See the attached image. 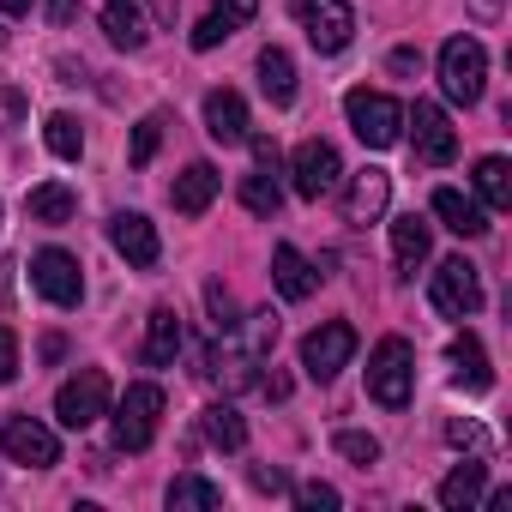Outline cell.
<instances>
[{
	"label": "cell",
	"instance_id": "1",
	"mask_svg": "<svg viewBox=\"0 0 512 512\" xmlns=\"http://www.w3.org/2000/svg\"><path fill=\"white\" fill-rule=\"evenodd\" d=\"M410 392H416V350L404 338H380L368 356V398L386 410H404Z\"/></svg>",
	"mask_w": 512,
	"mask_h": 512
},
{
	"label": "cell",
	"instance_id": "2",
	"mask_svg": "<svg viewBox=\"0 0 512 512\" xmlns=\"http://www.w3.org/2000/svg\"><path fill=\"white\" fill-rule=\"evenodd\" d=\"M482 85H488V49H482L476 37H452V43L440 49V91L470 109V103L482 97Z\"/></svg>",
	"mask_w": 512,
	"mask_h": 512
},
{
	"label": "cell",
	"instance_id": "3",
	"mask_svg": "<svg viewBox=\"0 0 512 512\" xmlns=\"http://www.w3.org/2000/svg\"><path fill=\"white\" fill-rule=\"evenodd\" d=\"M344 115H350V127H356V139L362 145H374V151H386V145H398L404 139V109L386 97V91H350L344 97Z\"/></svg>",
	"mask_w": 512,
	"mask_h": 512
},
{
	"label": "cell",
	"instance_id": "4",
	"mask_svg": "<svg viewBox=\"0 0 512 512\" xmlns=\"http://www.w3.org/2000/svg\"><path fill=\"white\" fill-rule=\"evenodd\" d=\"M157 422H163V392H157L151 380L127 386L121 404H115V446H121V452H145V446L157 440Z\"/></svg>",
	"mask_w": 512,
	"mask_h": 512
},
{
	"label": "cell",
	"instance_id": "5",
	"mask_svg": "<svg viewBox=\"0 0 512 512\" xmlns=\"http://www.w3.org/2000/svg\"><path fill=\"white\" fill-rule=\"evenodd\" d=\"M290 19L308 31V43H314L320 55H338V49H350V37H356V13L344 7V0H290Z\"/></svg>",
	"mask_w": 512,
	"mask_h": 512
},
{
	"label": "cell",
	"instance_id": "6",
	"mask_svg": "<svg viewBox=\"0 0 512 512\" xmlns=\"http://www.w3.org/2000/svg\"><path fill=\"white\" fill-rule=\"evenodd\" d=\"M109 398H115V392H109V374H103V368H79V374L55 392V416H61V428L79 434V428H91L97 416H109Z\"/></svg>",
	"mask_w": 512,
	"mask_h": 512
},
{
	"label": "cell",
	"instance_id": "7",
	"mask_svg": "<svg viewBox=\"0 0 512 512\" xmlns=\"http://www.w3.org/2000/svg\"><path fill=\"white\" fill-rule=\"evenodd\" d=\"M350 356H356V326L350 320H326V326H314L308 338H302V368H308V380H338V368H350Z\"/></svg>",
	"mask_w": 512,
	"mask_h": 512
},
{
	"label": "cell",
	"instance_id": "8",
	"mask_svg": "<svg viewBox=\"0 0 512 512\" xmlns=\"http://www.w3.org/2000/svg\"><path fill=\"white\" fill-rule=\"evenodd\" d=\"M31 284L43 290V302L55 308H79L85 302V266L73 260L67 247H43L37 260H31Z\"/></svg>",
	"mask_w": 512,
	"mask_h": 512
},
{
	"label": "cell",
	"instance_id": "9",
	"mask_svg": "<svg viewBox=\"0 0 512 512\" xmlns=\"http://www.w3.org/2000/svg\"><path fill=\"white\" fill-rule=\"evenodd\" d=\"M404 127H410V151H416L428 169H446V163L458 157V133H452V121H446L440 103H416V109L404 115Z\"/></svg>",
	"mask_w": 512,
	"mask_h": 512
},
{
	"label": "cell",
	"instance_id": "10",
	"mask_svg": "<svg viewBox=\"0 0 512 512\" xmlns=\"http://www.w3.org/2000/svg\"><path fill=\"white\" fill-rule=\"evenodd\" d=\"M290 175H296V193H302V199H332L338 181H344L338 145H326V139H302L296 157H290Z\"/></svg>",
	"mask_w": 512,
	"mask_h": 512
},
{
	"label": "cell",
	"instance_id": "11",
	"mask_svg": "<svg viewBox=\"0 0 512 512\" xmlns=\"http://www.w3.org/2000/svg\"><path fill=\"white\" fill-rule=\"evenodd\" d=\"M428 296H434V308H440L446 320H470V314L482 308V278H476L470 260H440Z\"/></svg>",
	"mask_w": 512,
	"mask_h": 512
},
{
	"label": "cell",
	"instance_id": "12",
	"mask_svg": "<svg viewBox=\"0 0 512 512\" xmlns=\"http://www.w3.org/2000/svg\"><path fill=\"white\" fill-rule=\"evenodd\" d=\"M0 452H7L13 464H31V470L61 464L55 428H43V422H31V416H7V422H0Z\"/></svg>",
	"mask_w": 512,
	"mask_h": 512
},
{
	"label": "cell",
	"instance_id": "13",
	"mask_svg": "<svg viewBox=\"0 0 512 512\" xmlns=\"http://www.w3.org/2000/svg\"><path fill=\"white\" fill-rule=\"evenodd\" d=\"M109 241H115L121 260H127V266H139V272H151V266L163 260L157 223H151L145 211H115V217H109Z\"/></svg>",
	"mask_w": 512,
	"mask_h": 512
},
{
	"label": "cell",
	"instance_id": "14",
	"mask_svg": "<svg viewBox=\"0 0 512 512\" xmlns=\"http://www.w3.org/2000/svg\"><path fill=\"white\" fill-rule=\"evenodd\" d=\"M386 199H392V175L386 169H362L350 181V193H344V223H356V229L380 223L386 217Z\"/></svg>",
	"mask_w": 512,
	"mask_h": 512
},
{
	"label": "cell",
	"instance_id": "15",
	"mask_svg": "<svg viewBox=\"0 0 512 512\" xmlns=\"http://www.w3.org/2000/svg\"><path fill=\"white\" fill-rule=\"evenodd\" d=\"M320 278H326V272H320V266H308L290 241H284V247H272V284H278V296H284V302H308V296L320 290Z\"/></svg>",
	"mask_w": 512,
	"mask_h": 512
},
{
	"label": "cell",
	"instance_id": "16",
	"mask_svg": "<svg viewBox=\"0 0 512 512\" xmlns=\"http://www.w3.org/2000/svg\"><path fill=\"white\" fill-rule=\"evenodd\" d=\"M205 133H211L217 145H241V139H247V103H241L229 85L205 91Z\"/></svg>",
	"mask_w": 512,
	"mask_h": 512
},
{
	"label": "cell",
	"instance_id": "17",
	"mask_svg": "<svg viewBox=\"0 0 512 512\" xmlns=\"http://www.w3.org/2000/svg\"><path fill=\"white\" fill-rule=\"evenodd\" d=\"M446 356H452V386H458V392H476V398H482V392L494 386V368H488V356H482L476 332H458Z\"/></svg>",
	"mask_w": 512,
	"mask_h": 512
},
{
	"label": "cell",
	"instance_id": "18",
	"mask_svg": "<svg viewBox=\"0 0 512 512\" xmlns=\"http://www.w3.org/2000/svg\"><path fill=\"white\" fill-rule=\"evenodd\" d=\"M428 247H434V229H428V217L404 211V217L392 223V260H398V278H410V272L428 260Z\"/></svg>",
	"mask_w": 512,
	"mask_h": 512
},
{
	"label": "cell",
	"instance_id": "19",
	"mask_svg": "<svg viewBox=\"0 0 512 512\" xmlns=\"http://www.w3.org/2000/svg\"><path fill=\"white\" fill-rule=\"evenodd\" d=\"M169 199H175V211H181V217H205V211H211V199H217V169H211V163H187V169L175 175Z\"/></svg>",
	"mask_w": 512,
	"mask_h": 512
},
{
	"label": "cell",
	"instance_id": "20",
	"mask_svg": "<svg viewBox=\"0 0 512 512\" xmlns=\"http://www.w3.org/2000/svg\"><path fill=\"white\" fill-rule=\"evenodd\" d=\"M434 217H440L452 235H464V241L488 235V211H482L470 193H458V187H440V193H434Z\"/></svg>",
	"mask_w": 512,
	"mask_h": 512
},
{
	"label": "cell",
	"instance_id": "21",
	"mask_svg": "<svg viewBox=\"0 0 512 512\" xmlns=\"http://www.w3.org/2000/svg\"><path fill=\"white\" fill-rule=\"evenodd\" d=\"M73 211H79V193L67 181H43V187L25 193V217L31 223H73Z\"/></svg>",
	"mask_w": 512,
	"mask_h": 512
},
{
	"label": "cell",
	"instance_id": "22",
	"mask_svg": "<svg viewBox=\"0 0 512 512\" xmlns=\"http://www.w3.org/2000/svg\"><path fill=\"white\" fill-rule=\"evenodd\" d=\"M482 488H488V464L470 458V464H458V470L440 482V506H446V512H470V506L482 500Z\"/></svg>",
	"mask_w": 512,
	"mask_h": 512
},
{
	"label": "cell",
	"instance_id": "23",
	"mask_svg": "<svg viewBox=\"0 0 512 512\" xmlns=\"http://www.w3.org/2000/svg\"><path fill=\"white\" fill-rule=\"evenodd\" d=\"M260 91H266V103H278V109L296 103V61H290L284 49H260Z\"/></svg>",
	"mask_w": 512,
	"mask_h": 512
},
{
	"label": "cell",
	"instance_id": "24",
	"mask_svg": "<svg viewBox=\"0 0 512 512\" xmlns=\"http://www.w3.org/2000/svg\"><path fill=\"white\" fill-rule=\"evenodd\" d=\"M181 338H187V332H181V314H175V308H157V314H151V332H145V362H151V368H169V362L181 356Z\"/></svg>",
	"mask_w": 512,
	"mask_h": 512
},
{
	"label": "cell",
	"instance_id": "25",
	"mask_svg": "<svg viewBox=\"0 0 512 512\" xmlns=\"http://www.w3.org/2000/svg\"><path fill=\"white\" fill-rule=\"evenodd\" d=\"M199 434H205L217 452H241V446H247V422H241L235 404H211V410L199 416Z\"/></svg>",
	"mask_w": 512,
	"mask_h": 512
},
{
	"label": "cell",
	"instance_id": "26",
	"mask_svg": "<svg viewBox=\"0 0 512 512\" xmlns=\"http://www.w3.org/2000/svg\"><path fill=\"white\" fill-rule=\"evenodd\" d=\"M103 37L115 43V49H145V19H139V7H133V0H109V7H103Z\"/></svg>",
	"mask_w": 512,
	"mask_h": 512
},
{
	"label": "cell",
	"instance_id": "27",
	"mask_svg": "<svg viewBox=\"0 0 512 512\" xmlns=\"http://www.w3.org/2000/svg\"><path fill=\"white\" fill-rule=\"evenodd\" d=\"M476 199H482L488 211H506V205H512V163H506V157H482V163H476Z\"/></svg>",
	"mask_w": 512,
	"mask_h": 512
},
{
	"label": "cell",
	"instance_id": "28",
	"mask_svg": "<svg viewBox=\"0 0 512 512\" xmlns=\"http://www.w3.org/2000/svg\"><path fill=\"white\" fill-rule=\"evenodd\" d=\"M241 205H247L253 217H278V205H284V181H278V169H253V175L241 181Z\"/></svg>",
	"mask_w": 512,
	"mask_h": 512
},
{
	"label": "cell",
	"instance_id": "29",
	"mask_svg": "<svg viewBox=\"0 0 512 512\" xmlns=\"http://www.w3.org/2000/svg\"><path fill=\"white\" fill-rule=\"evenodd\" d=\"M169 506H175V512H187V506L211 512V506H223V488H217V482H205L199 470H181V476L169 482Z\"/></svg>",
	"mask_w": 512,
	"mask_h": 512
},
{
	"label": "cell",
	"instance_id": "30",
	"mask_svg": "<svg viewBox=\"0 0 512 512\" xmlns=\"http://www.w3.org/2000/svg\"><path fill=\"white\" fill-rule=\"evenodd\" d=\"M43 139H49V151H55L61 163H79V157H85V127H79L73 115H49Z\"/></svg>",
	"mask_w": 512,
	"mask_h": 512
},
{
	"label": "cell",
	"instance_id": "31",
	"mask_svg": "<svg viewBox=\"0 0 512 512\" xmlns=\"http://www.w3.org/2000/svg\"><path fill=\"white\" fill-rule=\"evenodd\" d=\"M163 127H169L163 115H145V121L133 127V145H127V163H133V169H145V163L157 157V145H163Z\"/></svg>",
	"mask_w": 512,
	"mask_h": 512
},
{
	"label": "cell",
	"instance_id": "32",
	"mask_svg": "<svg viewBox=\"0 0 512 512\" xmlns=\"http://www.w3.org/2000/svg\"><path fill=\"white\" fill-rule=\"evenodd\" d=\"M205 308H211V326H217V338H229V332H241V314H235V296H229L223 284H205Z\"/></svg>",
	"mask_w": 512,
	"mask_h": 512
},
{
	"label": "cell",
	"instance_id": "33",
	"mask_svg": "<svg viewBox=\"0 0 512 512\" xmlns=\"http://www.w3.org/2000/svg\"><path fill=\"white\" fill-rule=\"evenodd\" d=\"M332 446H338L350 464H362V470L380 458V440H374V434H362V428H338V434H332Z\"/></svg>",
	"mask_w": 512,
	"mask_h": 512
},
{
	"label": "cell",
	"instance_id": "34",
	"mask_svg": "<svg viewBox=\"0 0 512 512\" xmlns=\"http://www.w3.org/2000/svg\"><path fill=\"white\" fill-rule=\"evenodd\" d=\"M278 344V314H253L247 320V356H266Z\"/></svg>",
	"mask_w": 512,
	"mask_h": 512
},
{
	"label": "cell",
	"instance_id": "35",
	"mask_svg": "<svg viewBox=\"0 0 512 512\" xmlns=\"http://www.w3.org/2000/svg\"><path fill=\"white\" fill-rule=\"evenodd\" d=\"M296 506L302 512H338V488L332 482H302L296 488Z\"/></svg>",
	"mask_w": 512,
	"mask_h": 512
},
{
	"label": "cell",
	"instance_id": "36",
	"mask_svg": "<svg viewBox=\"0 0 512 512\" xmlns=\"http://www.w3.org/2000/svg\"><path fill=\"white\" fill-rule=\"evenodd\" d=\"M253 13H260V0H217V7H211V19H223L229 31L253 25Z\"/></svg>",
	"mask_w": 512,
	"mask_h": 512
},
{
	"label": "cell",
	"instance_id": "37",
	"mask_svg": "<svg viewBox=\"0 0 512 512\" xmlns=\"http://www.w3.org/2000/svg\"><path fill=\"white\" fill-rule=\"evenodd\" d=\"M13 380H19V332L0 326V386H13Z\"/></svg>",
	"mask_w": 512,
	"mask_h": 512
},
{
	"label": "cell",
	"instance_id": "38",
	"mask_svg": "<svg viewBox=\"0 0 512 512\" xmlns=\"http://www.w3.org/2000/svg\"><path fill=\"white\" fill-rule=\"evenodd\" d=\"M25 121V91L19 85H0V133H13Z\"/></svg>",
	"mask_w": 512,
	"mask_h": 512
},
{
	"label": "cell",
	"instance_id": "39",
	"mask_svg": "<svg viewBox=\"0 0 512 512\" xmlns=\"http://www.w3.org/2000/svg\"><path fill=\"white\" fill-rule=\"evenodd\" d=\"M223 37H235V31H229V25H223V19H211V13H205V19H199V25H193V49H199V55H205V49H217V43H223Z\"/></svg>",
	"mask_w": 512,
	"mask_h": 512
},
{
	"label": "cell",
	"instance_id": "40",
	"mask_svg": "<svg viewBox=\"0 0 512 512\" xmlns=\"http://www.w3.org/2000/svg\"><path fill=\"white\" fill-rule=\"evenodd\" d=\"M253 488H260V494H284V488H290V476H284L278 464H253Z\"/></svg>",
	"mask_w": 512,
	"mask_h": 512
},
{
	"label": "cell",
	"instance_id": "41",
	"mask_svg": "<svg viewBox=\"0 0 512 512\" xmlns=\"http://www.w3.org/2000/svg\"><path fill=\"white\" fill-rule=\"evenodd\" d=\"M446 440H452V446H470V452H482V446H488L476 422H446Z\"/></svg>",
	"mask_w": 512,
	"mask_h": 512
},
{
	"label": "cell",
	"instance_id": "42",
	"mask_svg": "<svg viewBox=\"0 0 512 512\" xmlns=\"http://www.w3.org/2000/svg\"><path fill=\"white\" fill-rule=\"evenodd\" d=\"M386 67H392V73H422V49H392Z\"/></svg>",
	"mask_w": 512,
	"mask_h": 512
},
{
	"label": "cell",
	"instance_id": "43",
	"mask_svg": "<svg viewBox=\"0 0 512 512\" xmlns=\"http://www.w3.org/2000/svg\"><path fill=\"white\" fill-rule=\"evenodd\" d=\"M247 145H253V157H260V169H278V145L266 133H247Z\"/></svg>",
	"mask_w": 512,
	"mask_h": 512
},
{
	"label": "cell",
	"instance_id": "44",
	"mask_svg": "<svg viewBox=\"0 0 512 512\" xmlns=\"http://www.w3.org/2000/svg\"><path fill=\"white\" fill-rule=\"evenodd\" d=\"M470 13H476V19H482V25H494V19H500V13H506V0H470Z\"/></svg>",
	"mask_w": 512,
	"mask_h": 512
},
{
	"label": "cell",
	"instance_id": "45",
	"mask_svg": "<svg viewBox=\"0 0 512 512\" xmlns=\"http://www.w3.org/2000/svg\"><path fill=\"white\" fill-rule=\"evenodd\" d=\"M73 13H79V0H49V25H73Z\"/></svg>",
	"mask_w": 512,
	"mask_h": 512
},
{
	"label": "cell",
	"instance_id": "46",
	"mask_svg": "<svg viewBox=\"0 0 512 512\" xmlns=\"http://www.w3.org/2000/svg\"><path fill=\"white\" fill-rule=\"evenodd\" d=\"M31 7H37V0H0V13H7V19H25Z\"/></svg>",
	"mask_w": 512,
	"mask_h": 512
},
{
	"label": "cell",
	"instance_id": "47",
	"mask_svg": "<svg viewBox=\"0 0 512 512\" xmlns=\"http://www.w3.org/2000/svg\"><path fill=\"white\" fill-rule=\"evenodd\" d=\"M67 356V338H43V362H61Z\"/></svg>",
	"mask_w": 512,
	"mask_h": 512
},
{
	"label": "cell",
	"instance_id": "48",
	"mask_svg": "<svg viewBox=\"0 0 512 512\" xmlns=\"http://www.w3.org/2000/svg\"><path fill=\"white\" fill-rule=\"evenodd\" d=\"M0 43H7V31H0Z\"/></svg>",
	"mask_w": 512,
	"mask_h": 512
}]
</instances>
